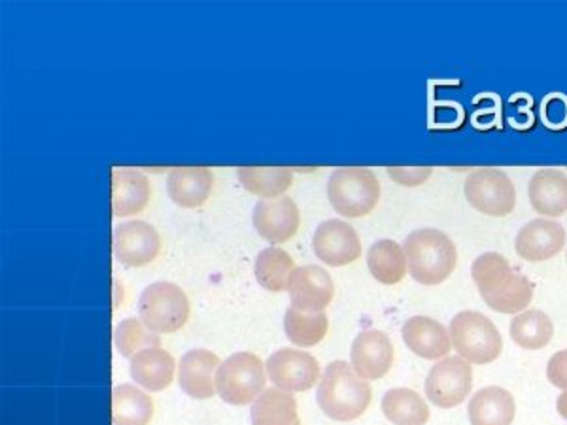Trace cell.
Returning <instances> with one entry per match:
<instances>
[{
    "instance_id": "obj_29",
    "label": "cell",
    "mask_w": 567,
    "mask_h": 425,
    "mask_svg": "<svg viewBox=\"0 0 567 425\" xmlns=\"http://www.w3.org/2000/svg\"><path fill=\"white\" fill-rule=\"evenodd\" d=\"M555 336V323L542 310H524L511 322V339L523 350H543Z\"/></svg>"
},
{
    "instance_id": "obj_1",
    "label": "cell",
    "mask_w": 567,
    "mask_h": 425,
    "mask_svg": "<svg viewBox=\"0 0 567 425\" xmlns=\"http://www.w3.org/2000/svg\"><path fill=\"white\" fill-rule=\"evenodd\" d=\"M471 277L484 303L499 314H520L534 299V283L515 271L507 258L486 251L471 265Z\"/></svg>"
},
{
    "instance_id": "obj_13",
    "label": "cell",
    "mask_w": 567,
    "mask_h": 425,
    "mask_svg": "<svg viewBox=\"0 0 567 425\" xmlns=\"http://www.w3.org/2000/svg\"><path fill=\"white\" fill-rule=\"evenodd\" d=\"M312 248L317 258L329 267H347L360 259V235L342 219H328L318 226Z\"/></svg>"
},
{
    "instance_id": "obj_15",
    "label": "cell",
    "mask_w": 567,
    "mask_h": 425,
    "mask_svg": "<svg viewBox=\"0 0 567 425\" xmlns=\"http://www.w3.org/2000/svg\"><path fill=\"white\" fill-rule=\"evenodd\" d=\"M288 293L293 309L323 312L336 297V286L326 269L318 265H305L297 267L291 274Z\"/></svg>"
},
{
    "instance_id": "obj_4",
    "label": "cell",
    "mask_w": 567,
    "mask_h": 425,
    "mask_svg": "<svg viewBox=\"0 0 567 425\" xmlns=\"http://www.w3.org/2000/svg\"><path fill=\"white\" fill-rule=\"evenodd\" d=\"M328 199L344 218H363L379 205L381 182L371 168H337L329 176Z\"/></svg>"
},
{
    "instance_id": "obj_17",
    "label": "cell",
    "mask_w": 567,
    "mask_h": 425,
    "mask_svg": "<svg viewBox=\"0 0 567 425\" xmlns=\"http://www.w3.org/2000/svg\"><path fill=\"white\" fill-rule=\"evenodd\" d=\"M221 365L210 350L195 349L182 355L178 363V384L192 400H213L216 395V373Z\"/></svg>"
},
{
    "instance_id": "obj_9",
    "label": "cell",
    "mask_w": 567,
    "mask_h": 425,
    "mask_svg": "<svg viewBox=\"0 0 567 425\" xmlns=\"http://www.w3.org/2000/svg\"><path fill=\"white\" fill-rule=\"evenodd\" d=\"M473 365L460 355H446L433 365L425 379V397L439 408H454L470 397Z\"/></svg>"
},
{
    "instance_id": "obj_7",
    "label": "cell",
    "mask_w": 567,
    "mask_h": 425,
    "mask_svg": "<svg viewBox=\"0 0 567 425\" xmlns=\"http://www.w3.org/2000/svg\"><path fill=\"white\" fill-rule=\"evenodd\" d=\"M267 369L251 352H237L221 361L216 373V392L227 405L245 406L265 390Z\"/></svg>"
},
{
    "instance_id": "obj_21",
    "label": "cell",
    "mask_w": 567,
    "mask_h": 425,
    "mask_svg": "<svg viewBox=\"0 0 567 425\" xmlns=\"http://www.w3.org/2000/svg\"><path fill=\"white\" fill-rule=\"evenodd\" d=\"M213 170L207 167L173 168L167 176L171 200L182 208H199L207 203L213 191Z\"/></svg>"
},
{
    "instance_id": "obj_10",
    "label": "cell",
    "mask_w": 567,
    "mask_h": 425,
    "mask_svg": "<svg viewBox=\"0 0 567 425\" xmlns=\"http://www.w3.org/2000/svg\"><path fill=\"white\" fill-rule=\"evenodd\" d=\"M267 379L284 392H307L320 382V363L309 352L280 349L265 363Z\"/></svg>"
},
{
    "instance_id": "obj_33",
    "label": "cell",
    "mask_w": 567,
    "mask_h": 425,
    "mask_svg": "<svg viewBox=\"0 0 567 425\" xmlns=\"http://www.w3.org/2000/svg\"><path fill=\"white\" fill-rule=\"evenodd\" d=\"M433 168L420 167V168H401L390 167L388 168V176L392 178L395 184H400L403 187H416L422 186L427 178H432Z\"/></svg>"
},
{
    "instance_id": "obj_23",
    "label": "cell",
    "mask_w": 567,
    "mask_h": 425,
    "mask_svg": "<svg viewBox=\"0 0 567 425\" xmlns=\"http://www.w3.org/2000/svg\"><path fill=\"white\" fill-rule=\"evenodd\" d=\"M467 413L471 425H511L516 414L515 397L505 387H484L471 397Z\"/></svg>"
},
{
    "instance_id": "obj_14",
    "label": "cell",
    "mask_w": 567,
    "mask_h": 425,
    "mask_svg": "<svg viewBox=\"0 0 567 425\" xmlns=\"http://www.w3.org/2000/svg\"><path fill=\"white\" fill-rule=\"evenodd\" d=\"M350 365L363 381H381L393 365V344L379 329L361 331L350 350Z\"/></svg>"
},
{
    "instance_id": "obj_28",
    "label": "cell",
    "mask_w": 567,
    "mask_h": 425,
    "mask_svg": "<svg viewBox=\"0 0 567 425\" xmlns=\"http://www.w3.org/2000/svg\"><path fill=\"white\" fill-rule=\"evenodd\" d=\"M296 269V263L288 251L271 246L259 251L254 265V274L264 290L280 293L288 291V283Z\"/></svg>"
},
{
    "instance_id": "obj_31",
    "label": "cell",
    "mask_w": 567,
    "mask_h": 425,
    "mask_svg": "<svg viewBox=\"0 0 567 425\" xmlns=\"http://www.w3.org/2000/svg\"><path fill=\"white\" fill-rule=\"evenodd\" d=\"M284 331L291 344L299 349H312L326 339L329 331V320L323 312H303V310H286Z\"/></svg>"
},
{
    "instance_id": "obj_22",
    "label": "cell",
    "mask_w": 567,
    "mask_h": 425,
    "mask_svg": "<svg viewBox=\"0 0 567 425\" xmlns=\"http://www.w3.org/2000/svg\"><path fill=\"white\" fill-rule=\"evenodd\" d=\"M131 379L148 392H163L175 381L176 361L162 346L146 349L131 357Z\"/></svg>"
},
{
    "instance_id": "obj_12",
    "label": "cell",
    "mask_w": 567,
    "mask_h": 425,
    "mask_svg": "<svg viewBox=\"0 0 567 425\" xmlns=\"http://www.w3.org/2000/svg\"><path fill=\"white\" fill-rule=\"evenodd\" d=\"M251 224L261 239L272 245H284L296 237L301 226V214L296 200L291 197H277V199L259 200Z\"/></svg>"
},
{
    "instance_id": "obj_30",
    "label": "cell",
    "mask_w": 567,
    "mask_h": 425,
    "mask_svg": "<svg viewBox=\"0 0 567 425\" xmlns=\"http://www.w3.org/2000/svg\"><path fill=\"white\" fill-rule=\"evenodd\" d=\"M237 176L248 194L261 199L282 197L293 182L291 168L286 167H243Z\"/></svg>"
},
{
    "instance_id": "obj_35",
    "label": "cell",
    "mask_w": 567,
    "mask_h": 425,
    "mask_svg": "<svg viewBox=\"0 0 567 425\" xmlns=\"http://www.w3.org/2000/svg\"><path fill=\"white\" fill-rule=\"evenodd\" d=\"M556 408H558V414H560L561 418L567 419V392L561 393L560 397H558Z\"/></svg>"
},
{
    "instance_id": "obj_6",
    "label": "cell",
    "mask_w": 567,
    "mask_h": 425,
    "mask_svg": "<svg viewBox=\"0 0 567 425\" xmlns=\"http://www.w3.org/2000/svg\"><path fill=\"white\" fill-rule=\"evenodd\" d=\"M138 314L142 323L154 333L168 335L186 325L192 307L181 286L173 282H155L142 291Z\"/></svg>"
},
{
    "instance_id": "obj_3",
    "label": "cell",
    "mask_w": 567,
    "mask_h": 425,
    "mask_svg": "<svg viewBox=\"0 0 567 425\" xmlns=\"http://www.w3.org/2000/svg\"><path fill=\"white\" fill-rule=\"evenodd\" d=\"M409 274L422 286H439L451 278L458 263V250L446 232L416 229L403 242Z\"/></svg>"
},
{
    "instance_id": "obj_18",
    "label": "cell",
    "mask_w": 567,
    "mask_h": 425,
    "mask_svg": "<svg viewBox=\"0 0 567 425\" xmlns=\"http://www.w3.org/2000/svg\"><path fill=\"white\" fill-rule=\"evenodd\" d=\"M401 335L406 349L422 360H443L454 350L451 331H446L445 325L433 318L414 317L406 320Z\"/></svg>"
},
{
    "instance_id": "obj_32",
    "label": "cell",
    "mask_w": 567,
    "mask_h": 425,
    "mask_svg": "<svg viewBox=\"0 0 567 425\" xmlns=\"http://www.w3.org/2000/svg\"><path fill=\"white\" fill-rule=\"evenodd\" d=\"M114 344L123 357H133L142 350L162 346V336L146 328L138 318H127L114 329Z\"/></svg>"
},
{
    "instance_id": "obj_27",
    "label": "cell",
    "mask_w": 567,
    "mask_h": 425,
    "mask_svg": "<svg viewBox=\"0 0 567 425\" xmlns=\"http://www.w3.org/2000/svg\"><path fill=\"white\" fill-rule=\"evenodd\" d=\"M382 413L393 425H425L430 406L424 397L409 387H393L382 397Z\"/></svg>"
},
{
    "instance_id": "obj_5",
    "label": "cell",
    "mask_w": 567,
    "mask_h": 425,
    "mask_svg": "<svg viewBox=\"0 0 567 425\" xmlns=\"http://www.w3.org/2000/svg\"><path fill=\"white\" fill-rule=\"evenodd\" d=\"M452 349L471 365H488L503 352V339L496 323L475 310H464L451 322Z\"/></svg>"
},
{
    "instance_id": "obj_26",
    "label": "cell",
    "mask_w": 567,
    "mask_h": 425,
    "mask_svg": "<svg viewBox=\"0 0 567 425\" xmlns=\"http://www.w3.org/2000/svg\"><path fill=\"white\" fill-rule=\"evenodd\" d=\"M368 267L374 280L384 286L400 283L409 271L405 250L392 239L377 240L371 245L368 251Z\"/></svg>"
},
{
    "instance_id": "obj_16",
    "label": "cell",
    "mask_w": 567,
    "mask_h": 425,
    "mask_svg": "<svg viewBox=\"0 0 567 425\" xmlns=\"http://www.w3.org/2000/svg\"><path fill=\"white\" fill-rule=\"evenodd\" d=\"M566 229L555 219L537 218L518 231L515 250L518 258L529 263H543L556 258L566 246Z\"/></svg>"
},
{
    "instance_id": "obj_24",
    "label": "cell",
    "mask_w": 567,
    "mask_h": 425,
    "mask_svg": "<svg viewBox=\"0 0 567 425\" xmlns=\"http://www.w3.org/2000/svg\"><path fill=\"white\" fill-rule=\"evenodd\" d=\"M251 425H301L297 401L290 392L265 387L251 403Z\"/></svg>"
},
{
    "instance_id": "obj_11",
    "label": "cell",
    "mask_w": 567,
    "mask_h": 425,
    "mask_svg": "<svg viewBox=\"0 0 567 425\" xmlns=\"http://www.w3.org/2000/svg\"><path fill=\"white\" fill-rule=\"evenodd\" d=\"M159 251L162 237L146 221L131 219L114 229V256L125 267H146L159 256Z\"/></svg>"
},
{
    "instance_id": "obj_19",
    "label": "cell",
    "mask_w": 567,
    "mask_h": 425,
    "mask_svg": "<svg viewBox=\"0 0 567 425\" xmlns=\"http://www.w3.org/2000/svg\"><path fill=\"white\" fill-rule=\"evenodd\" d=\"M152 187L144 173L136 168L112 170V212L116 218H130L148 207Z\"/></svg>"
},
{
    "instance_id": "obj_8",
    "label": "cell",
    "mask_w": 567,
    "mask_h": 425,
    "mask_svg": "<svg viewBox=\"0 0 567 425\" xmlns=\"http://www.w3.org/2000/svg\"><path fill=\"white\" fill-rule=\"evenodd\" d=\"M465 199L484 216L505 218L516 207L515 184L499 168H475L464 184Z\"/></svg>"
},
{
    "instance_id": "obj_20",
    "label": "cell",
    "mask_w": 567,
    "mask_h": 425,
    "mask_svg": "<svg viewBox=\"0 0 567 425\" xmlns=\"http://www.w3.org/2000/svg\"><path fill=\"white\" fill-rule=\"evenodd\" d=\"M528 197L535 212L545 218H560L567 212V175L558 168L537 170L528 186Z\"/></svg>"
},
{
    "instance_id": "obj_34",
    "label": "cell",
    "mask_w": 567,
    "mask_h": 425,
    "mask_svg": "<svg viewBox=\"0 0 567 425\" xmlns=\"http://www.w3.org/2000/svg\"><path fill=\"white\" fill-rule=\"evenodd\" d=\"M547 379L553 386L567 392V350H561L548 360Z\"/></svg>"
},
{
    "instance_id": "obj_2",
    "label": "cell",
    "mask_w": 567,
    "mask_h": 425,
    "mask_svg": "<svg viewBox=\"0 0 567 425\" xmlns=\"http://www.w3.org/2000/svg\"><path fill=\"white\" fill-rule=\"evenodd\" d=\"M317 401L328 418L354 422L368 411L373 392L350 363L333 361L318 382Z\"/></svg>"
},
{
    "instance_id": "obj_25",
    "label": "cell",
    "mask_w": 567,
    "mask_h": 425,
    "mask_svg": "<svg viewBox=\"0 0 567 425\" xmlns=\"http://www.w3.org/2000/svg\"><path fill=\"white\" fill-rule=\"evenodd\" d=\"M154 418V401L148 393L131 384L112 392V425H148Z\"/></svg>"
}]
</instances>
